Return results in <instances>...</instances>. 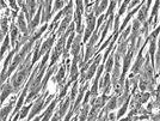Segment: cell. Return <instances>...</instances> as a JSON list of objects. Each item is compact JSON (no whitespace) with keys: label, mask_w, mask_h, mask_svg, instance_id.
<instances>
[{"label":"cell","mask_w":160,"mask_h":121,"mask_svg":"<svg viewBox=\"0 0 160 121\" xmlns=\"http://www.w3.org/2000/svg\"><path fill=\"white\" fill-rule=\"evenodd\" d=\"M32 104L33 103H30V104H28V106H25V107H23L20 109V112H19L20 120H24V119L27 118V115L29 114V110H31V108H32Z\"/></svg>","instance_id":"obj_26"},{"label":"cell","mask_w":160,"mask_h":121,"mask_svg":"<svg viewBox=\"0 0 160 121\" xmlns=\"http://www.w3.org/2000/svg\"><path fill=\"white\" fill-rule=\"evenodd\" d=\"M41 16H42V5H40L37 12H36V16L31 19V22L28 23V24H29V25H28V28H29V35H32L33 31H35V29H36L37 25L41 23V18H42Z\"/></svg>","instance_id":"obj_11"},{"label":"cell","mask_w":160,"mask_h":121,"mask_svg":"<svg viewBox=\"0 0 160 121\" xmlns=\"http://www.w3.org/2000/svg\"><path fill=\"white\" fill-rule=\"evenodd\" d=\"M30 85H31V79L29 78V81H28L27 85L24 87L23 91L20 92L19 100H18V102H17V104H16V107H14V109H13V112H12V116H16V115H17V113H19V112H20V109H22V106H23V103H24V101H25V97H27L28 91L30 90ZM12 120H13V119H12Z\"/></svg>","instance_id":"obj_7"},{"label":"cell","mask_w":160,"mask_h":121,"mask_svg":"<svg viewBox=\"0 0 160 121\" xmlns=\"http://www.w3.org/2000/svg\"><path fill=\"white\" fill-rule=\"evenodd\" d=\"M143 1H145V0H143ZM143 1H141V5H139L138 7H135V8H133L132 11H129V13H128V16L126 17V19H124V22H123V24L121 25V30H124V29H126V27L128 25V23H129V20H130V18H132V17H133L134 14H135L136 12H138V11H139V10H140V7L142 6Z\"/></svg>","instance_id":"obj_23"},{"label":"cell","mask_w":160,"mask_h":121,"mask_svg":"<svg viewBox=\"0 0 160 121\" xmlns=\"http://www.w3.org/2000/svg\"><path fill=\"white\" fill-rule=\"evenodd\" d=\"M148 11H149V8H148L146 5L142 4V6L140 7V11H139V13H138V18H136V19L140 20L141 23L143 24V23L146 22L147 16H148Z\"/></svg>","instance_id":"obj_24"},{"label":"cell","mask_w":160,"mask_h":121,"mask_svg":"<svg viewBox=\"0 0 160 121\" xmlns=\"http://www.w3.org/2000/svg\"><path fill=\"white\" fill-rule=\"evenodd\" d=\"M81 34H78L74 39L73 43H72V47H71V53L73 56H78L80 53V45H81Z\"/></svg>","instance_id":"obj_20"},{"label":"cell","mask_w":160,"mask_h":121,"mask_svg":"<svg viewBox=\"0 0 160 121\" xmlns=\"http://www.w3.org/2000/svg\"><path fill=\"white\" fill-rule=\"evenodd\" d=\"M99 31L100 30H94V33L91 35V39H90V42L86 45V53H85V56H84V65L86 64L88 59L91 56H93L94 54V48H96V45L98 42V39H99Z\"/></svg>","instance_id":"obj_2"},{"label":"cell","mask_w":160,"mask_h":121,"mask_svg":"<svg viewBox=\"0 0 160 121\" xmlns=\"http://www.w3.org/2000/svg\"><path fill=\"white\" fill-rule=\"evenodd\" d=\"M10 45H11V37L8 36V34L6 35V37L4 39V41L1 42V60L5 59V53L6 50H10Z\"/></svg>","instance_id":"obj_21"},{"label":"cell","mask_w":160,"mask_h":121,"mask_svg":"<svg viewBox=\"0 0 160 121\" xmlns=\"http://www.w3.org/2000/svg\"><path fill=\"white\" fill-rule=\"evenodd\" d=\"M129 3H130V0H123V4H122V6L120 7V10H118V13L116 16V20H120V17L122 14L126 12V10L128 8V5H129Z\"/></svg>","instance_id":"obj_28"},{"label":"cell","mask_w":160,"mask_h":121,"mask_svg":"<svg viewBox=\"0 0 160 121\" xmlns=\"http://www.w3.org/2000/svg\"><path fill=\"white\" fill-rule=\"evenodd\" d=\"M116 5H117V1H116V0H111V3H110V6H109V8H108V12L105 13L107 18H109V16L113 13V11H115V7H116Z\"/></svg>","instance_id":"obj_33"},{"label":"cell","mask_w":160,"mask_h":121,"mask_svg":"<svg viewBox=\"0 0 160 121\" xmlns=\"http://www.w3.org/2000/svg\"><path fill=\"white\" fill-rule=\"evenodd\" d=\"M104 19H107V16H105V14H100L99 19H98V23H97V27H96V30H99L100 25H102V23L104 22Z\"/></svg>","instance_id":"obj_35"},{"label":"cell","mask_w":160,"mask_h":121,"mask_svg":"<svg viewBox=\"0 0 160 121\" xmlns=\"http://www.w3.org/2000/svg\"><path fill=\"white\" fill-rule=\"evenodd\" d=\"M44 39V37H43ZM42 39V40H43ZM42 40H38L37 41V43H36V46L33 48V53H32V65L33 64H36L37 61L40 60V49H41V46H42Z\"/></svg>","instance_id":"obj_25"},{"label":"cell","mask_w":160,"mask_h":121,"mask_svg":"<svg viewBox=\"0 0 160 121\" xmlns=\"http://www.w3.org/2000/svg\"><path fill=\"white\" fill-rule=\"evenodd\" d=\"M52 4L53 0H44L42 4V18H41V23H47L48 20L52 17Z\"/></svg>","instance_id":"obj_8"},{"label":"cell","mask_w":160,"mask_h":121,"mask_svg":"<svg viewBox=\"0 0 160 121\" xmlns=\"http://www.w3.org/2000/svg\"><path fill=\"white\" fill-rule=\"evenodd\" d=\"M115 119H117L116 115L113 114V113H110V114H109V120H115Z\"/></svg>","instance_id":"obj_40"},{"label":"cell","mask_w":160,"mask_h":121,"mask_svg":"<svg viewBox=\"0 0 160 121\" xmlns=\"http://www.w3.org/2000/svg\"><path fill=\"white\" fill-rule=\"evenodd\" d=\"M139 3H140V0H133V1H132V4L128 6V10H129V11H132V8H133L136 4H139Z\"/></svg>","instance_id":"obj_36"},{"label":"cell","mask_w":160,"mask_h":121,"mask_svg":"<svg viewBox=\"0 0 160 121\" xmlns=\"http://www.w3.org/2000/svg\"><path fill=\"white\" fill-rule=\"evenodd\" d=\"M19 46L18 45H16V47L12 48V50L8 53V55H7L6 58L4 59V62H2V68H1V76H4V74L6 73L7 68H8V65H10V62H11V60H13L14 55L19 52Z\"/></svg>","instance_id":"obj_9"},{"label":"cell","mask_w":160,"mask_h":121,"mask_svg":"<svg viewBox=\"0 0 160 121\" xmlns=\"http://www.w3.org/2000/svg\"><path fill=\"white\" fill-rule=\"evenodd\" d=\"M153 108H155V107H154V102H149V103L147 104V110H148L149 113H152Z\"/></svg>","instance_id":"obj_37"},{"label":"cell","mask_w":160,"mask_h":121,"mask_svg":"<svg viewBox=\"0 0 160 121\" xmlns=\"http://www.w3.org/2000/svg\"><path fill=\"white\" fill-rule=\"evenodd\" d=\"M65 18L62 19V22H61L60 27H59V29H58V33H56V36H61V35L63 34L65 31H66L67 29H68V24H71V20H72V17H73V13H68L66 14V16H63Z\"/></svg>","instance_id":"obj_16"},{"label":"cell","mask_w":160,"mask_h":121,"mask_svg":"<svg viewBox=\"0 0 160 121\" xmlns=\"http://www.w3.org/2000/svg\"><path fill=\"white\" fill-rule=\"evenodd\" d=\"M78 84H79V81H74L73 85H72V91H71V102L72 104L74 103V100L77 98V92H78Z\"/></svg>","instance_id":"obj_30"},{"label":"cell","mask_w":160,"mask_h":121,"mask_svg":"<svg viewBox=\"0 0 160 121\" xmlns=\"http://www.w3.org/2000/svg\"><path fill=\"white\" fill-rule=\"evenodd\" d=\"M13 92H16V90H14L13 85L11 84V82L10 81L7 82V83L1 84V103L4 104L5 100H6L11 94H13Z\"/></svg>","instance_id":"obj_12"},{"label":"cell","mask_w":160,"mask_h":121,"mask_svg":"<svg viewBox=\"0 0 160 121\" xmlns=\"http://www.w3.org/2000/svg\"><path fill=\"white\" fill-rule=\"evenodd\" d=\"M100 59H102V56H100V55H97V56H94V60L91 62L90 67L87 68V71H86V81L91 79V78L93 77V74L97 72V67L99 66Z\"/></svg>","instance_id":"obj_13"},{"label":"cell","mask_w":160,"mask_h":121,"mask_svg":"<svg viewBox=\"0 0 160 121\" xmlns=\"http://www.w3.org/2000/svg\"><path fill=\"white\" fill-rule=\"evenodd\" d=\"M86 30H85V34H84V43L86 42L88 39H90V36L93 34V30L94 28H96V14L94 12H90L88 14H86Z\"/></svg>","instance_id":"obj_5"},{"label":"cell","mask_w":160,"mask_h":121,"mask_svg":"<svg viewBox=\"0 0 160 121\" xmlns=\"http://www.w3.org/2000/svg\"><path fill=\"white\" fill-rule=\"evenodd\" d=\"M87 89H88V84H85L84 87H80L79 90V94H78V96H77V98H75V102H74L73 104L71 106V109H69V112H68V114L66 115V118H65V120H69L71 118H72V115H73V113H75L77 110H78V107H79V104L81 103V101H82V98H84V92L85 91H87Z\"/></svg>","instance_id":"obj_4"},{"label":"cell","mask_w":160,"mask_h":121,"mask_svg":"<svg viewBox=\"0 0 160 121\" xmlns=\"http://www.w3.org/2000/svg\"><path fill=\"white\" fill-rule=\"evenodd\" d=\"M74 25H75V24H74V22H72V23L69 24L68 29H67L66 31L60 36V40H59V42H58V45L55 46L53 53H52V56H50V64H49V67H53L54 65L56 64V61L59 60V58H60L61 54H63L66 39H67V36H68V35H71V33H73L74 31Z\"/></svg>","instance_id":"obj_1"},{"label":"cell","mask_w":160,"mask_h":121,"mask_svg":"<svg viewBox=\"0 0 160 121\" xmlns=\"http://www.w3.org/2000/svg\"><path fill=\"white\" fill-rule=\"evenodd\" d=\"M111 78H110V73H107L104 78H102L99 82V89L102 90L103 94H109V91L111 90Z\"/></svg>","instance_id":"obj_15"},{"label":"cell","mask_w":160,"mask_h":121,"mask_svg":"<svg viewBox=\"0 0 160 121\" xmlns=\"http://www.w3.org/2000/svg\"><path fill=\"white\" fill-rule=\"evenodd\" d=\"M71 96H67L66 100H61V103H60V107H59V112L56 113L55 115H53V118H52V120H61L65 114L67 113V110H68V108L71 107Z\"/></svg>","instance_id":"obj_6"},{"label":"cell","mask_w":160,"mask_h":121,"mask_svg":"<svg viewBox=\"0 0 160 121\" xmlns=\"http://www.w3.org/2000/svg\"><path fill=\"white\" fill-rule=\"evenodd\" d=\"M4 8H7L6 1L5 0H1V10H4Z\"/></svg>","instance_id":"obj_39"},{"label":"cell","mask_w":160,"mask_h":121,"mask_svg":"<svg viewBox=\"0 0 160 121\" xmlns=\"http://www.w3.org/2000/svg\"><path fill=\"white\" fill-rule=\"evenodd\" d=\"M151 120H160V113L159 114L153 115V116H151Z\"/></svg>","instance_id":"obj_38"},{"label":"cell","mask_w":160,"mask_h":121,"mask_svg":"<svg viewBox=\"0 0 160 121\" xmlns=\"http://www.w3.org/2000/svg\"><path fill=\"white\" fill-rule=\"evenodd\" d=\"M59 101H61V98L58 96L55 100H53L52 101V103L49 104V107L46 109V112H44V114L42 115V120H49L50 119V116H53V112H54V109H55V107L58 106V103H59Z\"/></svg>","instance_id":"obj_17"},{"label":"cell","mask_w":160,"mask_h":121,"mask_svg":"<svg viewBox=\"0 0 160 121\" xmlns=\"http://www.w3.org/2000/svg\"><path fill=\"white\" fill-rule=\"evenodd\" d=\"M108 3H109V0H102L99 4V6H98V8L94 11V14H96V16H100L102 12L105 11V8L108 7Z\"/></svg>","instance_id":"obj_31"},{"label":"cell","mask_w":160,"mask_h":121,"mask_svg":"<svg viewBox=\"0 0 160 121\" xmlns=\"http://www.w3.org/2000/svg\"><path fill=\"white\" fill-rule=\"evenodd\" d=\"M113 61H115V55L111 54V55L109 56V59H107V61H105V72H107V73H110V72L112 71Z\"/></svg>","instance_id":"obj_27"},{"label":"cell","mask_w":160,"mask_h":121,"mask_svg":"<svg viewBox=\"0 0 160 121\" xmlns=\"http://www.w3.org/2000/svg\"><path fill=\"white\" fill-rule=\"evenodd\" d=\"M129 102H130V97H129L127 101L123 103V106H122V107H121V109L118 110V113H117V115H116V118H117V119H121V118L124 115V113L127 112V108H128V104H129Z\"/></svg>","instance_id":"obj_32"},{"label":"cell","mask_w":160,"mask_h":121,"mask_svg":"<svg viewBox=\"0 0 160 121\" xmlns=\"http://www.w3.org/2000/svg\"><path fill=\"white\" fill-rule=\"evenodd\" d=\"M19 28L17 27V24H16V22L14 19H12V23H11V27H10V37H11V46L12 48L16 47V45H17V42L19 40Z\"/></svg>","instance_id":"obj_10"},{"label":"cell","mask_w":160,"mask_h":121,"mask_svg":"<svg viewBox=\"0 0 160 121\" xmlns=\"http://www.w3.org/2000/svg\"><path fill=\"white\" fill-rule=\"evenodd\" d=\"M55 39H56V33H55V34H52V36H50L49 39H47V40L42 43L41 49H40V58L42 56V55H44L47 52H49V50H50V48L53 47Z\"/></svg>","instance_id":"obj_14"},{"label":"cell","mask_w":160,"mask_h":121,"mask_svg":"<svg viewBox=\"0 0 160 121\" xmlns=\"http://www.w3.org/2000/svg\"><path fill=\"white\" fill-rule=\"evenodd\" d=\"M14 101H16V97L12 98L7 104H2V107H1V113H0L1 120H6V116L7 115H10L11 110L14 108Z\"/></svg>","instance_id":"obj_19"},{"label":"cell","mask_w":160,"mask_h":121,"mask_svg":"<svg viewBox=\"0 0 160 121\" xmlns=\"http://www.w3.org/2000/svg\"><path fill=\"white\" fill-rule=\"evenodd\" d=\"M27 22L25 20V13L22 11L18 16V20H17V27L19 28V30L23 33V35H29V28L27 27Z\"/></svg>","instance_id":"obj_18"},{"label":"cell","mask_w":160,"mask_h":121,"mask_svg":"<svg viewBox=\"0 0 160 121\" xmlns=\"http://www.w3.org/2000/svg\"><path fill=\"white\" fill-rule=\"evenodd\" d=\"M81 112L79 115V120H87V116H88V110H90V106L88 104H84L81 106Z\"/></svg>","instance_id":"obj_29"},{"label":"cell","mask_w":160,"mask_h":121,"mask_svg":"<svg viewBox=\"0 0 160 121\" xmlns=\"http://www.w3.org/2000/svg\"><path fill=\"white\" fill-rule=\"evenodd\" d=\"M46 97H47V94H44V91H43V92L38 96L37 101L32 104V108H31V110H30V113H29V116H28V120H32L35 115L38 114L43 108H46V106H47V104H46Z\"/></svg>","instance_id":"obj_3"},{"label":"cell","mask_w":160,"mask_h":121,"mask_svg":"<svg viewBox=\"0 0 160 121\" xmlns=\"http://www.w3.org/2000/svg\"><path fill=\"white\" fill-rule=\"evenodd\" d=\"M65 74H66V66H65V62H63V65L60 66V68H59L58 74L55 76V82H56L59 85H62V83H65V81H63Z\"/></svg>","instance_id":"obj_22"},{"label":"cell","mask_w":160,"mask_h":121,"mask_svg":"<svg viewBox=\"0 0 160 121\" xmlns=\"http://www.w3.org/2000/svg\"><path fill=\"white\" fill-rule=\"evenodd\" d=\"M155 68L159 71L160 68V37H159V43H158V52L155 55Z\"/></svg>","instance_id":"obj_34"}]
</instances>
